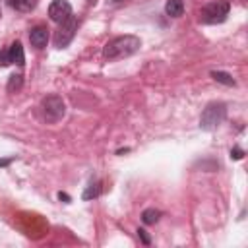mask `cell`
Wrapping results in <instances>:
<instances>
[{
    "instance_id": "obj_1",
    "label": "cell",
    "mask_w": 248,
    "mask_h": 248,
    "mask_svg": "<svg viewBox=\"0 0 248 248\" xmlns=\"http://www.w3.org/2000/svg\"><path fill=\"white\" fill-rule=\"evenodd\" d=\"M140 46H141L140 37H136V35H120V37L110 39V41L105 45L103 56H105L107 60L126 58V56H132L134 52H138Z\"/></svg>"
},
{
    "instance_id": "obj_2",
    "label": "cell",
    "mask_w": 248,
    "mask_h": 248,
    "mask_svg": "<svg viewBox=\"0 0 248 248\" xmlns=\"http://www.w3.org/2000/svg\"><path fill=\"white\" fill-rule=\"evenodd\" d=\"M225 118H227V105L221 101H213L203 108V112L200 116V128L205 132H211V130L219 128Z\"/></svg>"
},
{
    "instance_id": "obj_3",
    "label": "cell",
    "mask_w": 248,
    "mask_h": 248,
    "mask_svg": "<svg viewBox=\"0 0 248 248\" xmlns=\"http://www.w3.org/2000/svg\"><path fill=\"white\" fill-rule=\"evenodd\" d=\"M41 114H43V118H45L46 122H50V124L62 120L64 114H66V105H64L62 97H60V95H46V97L41 101Z\"/></svg>"
},
{
    "instance_id": "obj_4",
    "label": "cell",
    "mask_w": 248,
    "mask_h": 248,
    "mask_svg": "<svg viewBox=\"0 0 248 248\" xmlns=\"http://www.w3.org/2000/svg\"><path fill=\"white\" fill-rule=\"evenodd\" d=\"M229 12H231V4L229 2H211V4L202 8L200 19L203 23H221V21L227 19Z\"/></svg>"
},
{
    "instance_id": "obj_5",
    "label": "cell",
    "mask_w": 248,
    "mask_h": 248,
    "mask_svg": "<svg viewBox=\"0 0 248 248\" xmlns=\"http://www.w3.org/2000/svg\"><path fill=\"white\" fill-rule=\"evenodd\" d=\"M76 31H78V19L72 16V17H68L64 23H60L58 31L54 33V45H56L58 48L68 46V45L72 43V39H74Z\"/></svg>"
},
{
    "instance_id": "obj_6",
    "label": "cell",
    "mask_w": 248,
    "mask_h": 248,
    "mask_svg": "<svg viewBox=\"0 0 248 248\" xmlns=\"http://www.w3.org/2000/svg\"><path fill=\"white\" fill-rule=\"evenodd\" d=\"M48 16L54 23H64L68 17H72V6L66 0H54L48 6Z\"/></svg>"
},
{
    "instance_id": "obj_7",
    "label": "cell",
    "mask_w": 248,
    "mask_h": 248,
    "mask_svg": "<svg viewBox=\"0 0 248 248\" xmlns=\"http://www.w3.org/2000/svg\"><path fill=\"white\" fill-rule=\"evenodd\" d=\"M29 41L35 48H45L46 43H48V29L45 25H35L29 31Z\"/></svg>"
},
{
    "instance_id": "obj_8",
    "label": "cell",
    "mask_w": 248,
    "mask_h": 248,
    "mask_svg": "<svg viewBox=\"0 0 248 248\" xmlns=\"http://www.w3.org/2000/svg\"><path fill=\"white\" fill-rule=\"evenodd\" d=\"M8 52H10V62H12V64H17V66H23V64H25L23 46H21L19 41H14V43L8 46Z\"/></svg>"
},
{
    "instance_id": "obj_9",
    "label": "cell",
    "mask_w": 248,
    "mask_h": 248,
    "mask_svg": "<svg viewBox=\"0 0 248 248\" xmlns=\"http://www.w3.org/2000/svg\"><path fill=\"white\" fill-rule=\"evenodd\" d=\"M165 14L170 16V17H180L184 14V2L182 0H167Z\"/></svg>"
},
{
    "instance_id": "obj_10",
    "label": "cell",
    "mask_w": 248,
    "mask_h": 248,
    "mask_svg": "<svg viewBox=\"0 0 248 248\" xmlns=\"http://www.w3.org/2000/svg\"><path fill=\"white\" fill-rule=\"evenodd\" d=\"M10 8H14L16 12H31L37 8L39 0H8Z\"/></svg>"
},
{
    "instance_id": "obj_11",
    "label": "cell",
    "mask_w": 248,
    "mask_h": 248,
    "mask_svg": "<svg viewBox=\"0 0 248 248\" xmlns=\"http://www.w3.org/2000/svg\"><path fill=\"white\" fill-rule=\"evenodd\" d=\"M211 78L215 79V81H219V83H223V85H234V79H232V76L231 74H227V72H221V70H213L211 72Z\"/></svg>"
},
{
    "instance_id": "obj_12",
    "label": "cell",
    "mask_w": 248,
    "mask_h": 248,
    "mask_svg": "<svg viewBox=\"0 0 248 248\" xmlns=\"http://www.w3.org/2000/svg\"><path fill=\"white\" fill-rule=\"evenodd\" d=\"M159 217H161V211H159V209H153V207H149V209H145V211L141 213V221H143L145 225H155V223L159 221Z\"/></svg>"
},
{
    "instance_id": "obj_13",
    "label": "cell",
    "mask_w": 248,
    "mask_h": 248,
    "mask_svg": "<svg viewBox=\"0 0 248 248\" xmlns=\"http://www.w3.org/2000/svg\"><path fill=\"white\" fill-rule=\"evenodd\" d=\"M101 194V182L99 180H91L89 186L85 188L83 192V200H91V198H97Z\"/></svg>"
},
{
    "instance_id": "obj_14",
    "label": "cell",
    "mask_w": 248,
    "mask_h": 248,
    "mask_svg": "<svg viewBox=\"0 0 248 248\" xmlns=\"http://www.w3.org/2000/svg\"><path fill=\"white\" fill-rule=\"evenodd\" d=\"M21 85H23V76L21 74H12L10 79H8V91L16 93V91L21 89Z\"/></svg>"
},
{
    "instance_id": "obj_15",
    "label": "cell",
    "mask_w": 248,
    "mask_h": 248,
    "mask_svg": "<svg viewBox=\"0 0 248 248\" xmlns=\"http://www.w3.org/2000/svg\"><path fill=\"white\" fill-rule=\"evenodd\" d=\"M8 64H12L10 52H8V48H4V50H0V66H8Z\"/></svg>"
},
{
    "instance_id": "obj_16",
    "label": "cell",
    "mask_w": 248,
    "mask_h": 248,
    "mask_svg": "<svg viewBox=\"0 0 248 248\" xmlns=\"http://www.w3.org/2000/svg\"><path fill=\"white\" fill-rule=\"evenodd\" d=\"M242 155H244V153H242V149H240V147L231 149V157H232V159H242Z\"/></svg>"
},
{
    "instance_id": "obj_17",
    "label": "cell",
    "mask_w": 248,
    "mask_h": 248,
    "mask_svg": "<svg viewBox=\"0 0 248 248\" xmlns=\"http://www.w3.org/2000/svg\"><path fill=\"white\" fill-rule=\"evenodd\" d=\"M138 236L143 240V244H149V236H147V232L143 229H138Z\"/></svg>"
},
{
    "instance_id": "obj_18",
    "label": "cell",
    "mask_w": 248,
    "mask_h": 248,
    "mask_svg": "<svg viewBox=\"0 0 248 248\" xmlns=\"http://www.w3.org/2000/svg\"><path fill=\"white\" fill-rule=\"evenodd\" d=\"M10 161H12V159H0V167H6Z\"/></svg>"
},
{
    "instance_id": "obj_19",
    "label": "cell",
    "mask_w": 248,
    "mask_h": 248,
    "mask_svg": "<svg viewBox=\"0 0 248 248\" xmlns=\"http://www.w3.org/2000/svg\"><path fill=\"white\" fill-rule=\"evenodd\" d=\"M112 2H120V0H112Z\"/></svg>"
}]
</instances>
